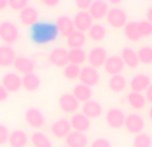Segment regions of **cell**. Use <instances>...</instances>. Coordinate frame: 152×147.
<instances>
[{"label":"cell","instance_id":"obj_12","mask_svg":"<svg viewBox=\"0 0 152 147\" xmlns=\"http://www.w3.org/2000/svg\"><path fill=\"white\" fill-rule=\"evenodd\" d=\"M51 132L55 138L58 139H66L69 134L72 132V126L69 119L67 118H60L58 121H55L51 126Z\"/></svg>","mask_w":152,"mask_h":147},{"label":"cell","instance_id":"obj_4","mask_svg":"<svg viewBox=\"0 0 152 147\" xmlns=\"http://www.w3.org/2000/svg\"><path fill=\"white\" fill-rule=\"evenodd\" d=\"M126 112H124L121 108L118 107H111L105 111L104 115V121L107 123V126L110 129L113 130H119L121 127H124V123H126Z\"/></svg>","mask_w":152,"mask_h":147},{"label":"cell","instance_id":"obj_30","mask_svg":"<svg viewBox=\"0 0 152 147\" xmlns=\"http://www.w3.org/2000/svg\"><path fill=\"white\" fill-rule=\"evenodd\" d=\"M66 146L67 147H87L88 146V138L83 132L72 131L66 138Z\"/></svg>","mask_w":152,"mask_h":147},{"label":"cell","instance_id":"obj_40","mask_svg":"<svg viewBox=\"0 0 152 147\" xmlns=\"http://www.w3.org/2000/svg\"><path fill=\"white\" fill-rule=\"evenodd\" d=\"M10 130L5 124H0V146L8 143V139H10Z\"/></svg>","mask_w":152,"mask_h":147},{"label":"cell","instance_id":"obj_31","mask_svg":"<svg viewBox=\"0 0 152 147\" xmlns=\"http://www.w3.org/2000/svg\"><path fill=\"white\" fill-rule=\"evenodd\" d=\"M88 37L95 43H100L105 39L107 36V28L100 23H94V26L89 28V31L87 32Z\"/></svg>","mask_w":152,"mask_h":147},{"label":"cell","instance_id":"obj_35","mask_svg":"<svg viewBox=\"0 0 152 147\" xmlns=\"http://www.w3.org/2000/svg\"><path fill=\"white\" fill-rule=\"evenodd\" d=\"M137 56H139V62L142 64H145V66L152 64V46H142V47H139Z\"/></svg>","mask_w":152,"mask_h":147},{"label":"cell","instance_id":"obj_16","mask_svg":"<svg viewBox=\"0 0 152 147\" xmlns=\"http://www.w3.org/2000/svg\"><path fill=\"white\" fill-rule=\"evenodd\" d=\"M110 8V3L105 1V0H95V1H92L88 12L94 20H102V19L107 18Z\"/></svg>","mask_w":152,"mask_h":147},{"label":"cell","instance_id":"obj_22","mask_svg":"<svg viewBox=\"0 0 152 147\" xmlns=\"http://www.w3.org/2000/svg\"><path fill=\"white\" fill-rule=\"evenodd\" d=\"M19 20H20V23L24 24V26L32 27L39 20V12H37V10L35 7L28 5V7H26L21 12H19Z\"/></svg>","mask_w":152,"mask_h":147},{"label":"cell","instance_id":"obj_37","mask_svg":"<svg viewBox=\"0 0 152 147\" xmlns=\"http://www.w3.org/2000/svg\"><path fill=\"white\" fill-rule=\"evenodd\" d=\"M80 70L81 67H77V66H74V64H68L63 68V76L67 79V80H76L79 79L80 76Z\"/></svg>","mask_w":152,"mask_h":147},{"label":"cell","instance_id":"obj_6","mask_svg":"<svg viewBox=\"0 0 152 147\" xmlns=\"http://www.w3.org/2000/svg\"><path fill=\"white\" fill-rule=\"evenodd\" d=\"M127 132L135 135L144 132V127H145V121L140 114L137 112H131L126 116V123H124Z\"/></svg>","mask_w":152,"mask_h":147},{"label":"cell","instance_id":"obj_3","mask_svg":"<svg viewBox=\"0 0 152 147\" xmlns=\"http://www.w3.org/2000/svg\"><path fill=\"white\" fill-rule=\"evenodd\" d=\"M107 20L108 26H111L115 29H123L124 26L128 23V16H127V12L123 10L121 7H111L110 11L107 13Z\"/></svg>","mask_w":152,"mask_h":147},{"label":"cell","instance_id":"obj_44","mask_svg":"<svg viewBox=\"0 0 152 147\" xmlns=\"http://www.w3.org/2000/svg\"><path fill=\"white\" fill-rule=\"evenodd\" d=\"M144 96H145V99H147V103H150V104L152 106V83H151V86L145 90Z\"/></svg>","mask_w":152,"mask_h":147},{"label":"cell","instance_id":"obj_43","mask_svg":"<svg viewBox=\"0 0 152 147\" xmlns=\"http://www.w3.org/2000/svg\"><path fill=\"white\" fill-rule=\"evenodd\" d=\"M8 95H10V92L7 91V90L4 88V87L0 84V102H4V100L8 99Z\"/></svg>","mask_w":152,"mask_h":147},{"label":"cell","instance_id":"obj_32","mask_svg":"<svg viewBox=\"0 0 152 147\" xmlns=\"http://www.w3.org/2000/svg\"><path fill=\"white\" fill-rule=\"evenodd\" d=\"M67 46L69 47V50H75V48H83L87 43V35L83 34L80 31H75L71 36H68L66 39Z\"/></svg>","mask_w":152,"mask_h":147},{"label":"cell","instance_id":"obj_1","mask_svg":"<svg viewBox=\"0 0 152 147\" xmlns=\"http://www.w3.org/2000/svg\"><path fill=\"white\" fill-rule=\"evenodd\" d=\"M59 35L56 23H51L48 20L37 21L32 27H29V39L35 43V44H47L51 40H53Z\"/></svg>","mask_w":152,"mask_h":147},{"label":"cell","instance_id":"obj_48","mask_svg":"<svg viewBox=\"0 0 152 147\" xmlns=\"http://www.w3.org/2000/svg\"><path fill=\"white\" fill-rule=\"evenodd\" d=\"M147 118L152 122V106H150V107L147 108Z\"/></svg>","mask_w":152,"mask_h":147},{"label":"cell","instance_id":"obj_14","mask_svg":"<svg viewBox=\"0 0 152 147\" xmlns=\"http://www.w3.org/2000/svg\"><path fill=\"white\" fill-rule=\"evenodd\" d=\"M56 27H58L59 35H61L63 37H68L76 31L75 24H74V19L69 18L68 15H60L56 19Z\"/></svg>","mask_w":152,"mask_h":147},{"label":"cell","instance_id":"obj_24","mask_svg":"<svg viewBox=\"0 0 152 147\" xmlns=\"http://www.w3.org/2000/svg\"><path fill=\"white\" fill-rule=\"evenodd\" d=\"M16 59V52L11 46L1 44L0 46V67L1 68H8L13 66V62Z\"/></svg>","mask_w":152,"mask_h":147},{"label":"cell","instance_id":"obj_9","mask_svg":"<svg viewBox=\"0 0 152 147\" xmlns=\"http://www.w3.org/2000/svg\"><path fill=\"white\" fill-rule=\"evenodd\" d=\"M152 80H151V76L145 72H140L134 75L131 79L128 80V87H129V91H135V92H142L144 94L145 90L151 86Z\"/></svg>","mask_w":152,"mask_h":147},{"label":"cell","instance_id":"obj_5","mask_svg":"<svg viewBox=\"0 0 152 147\" xmlns=\"http://www.w3.org/2000/svg\"><path fill=\"white\" fill-rule=\"evenodd\" d=\"M107 59H108V52L102 46H95L87 52V62H88L89 66L95 67V68L104 67Z\"/></svg>","mask_w":152,"mask_h":147},{"label":"cell","instance_id":"obj_41","mask_svg":"<svg viewBox=\"0 0 152 147\" xmlns=\"http://www.w3.org/2000/svg\"><path fill=\"white\" fill-rule=\"evenodd\" d=\"M91 4H92V0H76L75 1V7L79 11H81V12H88Z\"/></svg>","mask_w":152,"mask_h":147},{"label":"cell","instance_id":"obj_42","mask_svg":"<svg viewBox=\"0 0 152 147\" xmlns=\"http://www.w3.org/2000/svg\"><path fill=\"white\" fill-rule=\"evenodd\" d=\"M89 147H112L111 146V142L105 138H96L91 142Z\"/></svg>","mask_w":152,"mask_h":147},{"label":"cell","instance_id":"obj_38","mask_svg":"<svg viewBox=\"0 0 152 147\" xmlns=\"http://www.w3.org/2000/svg\"><path fill=\"white\" fill-rule=\"evenodd\" d=\"M139 32L142 35V37H150L152 36V23L144 20L139 21Z\"/></svg>","mask_w":152,"mask_h":147},{"label":"cell","instance_id":"obj_21","mask_svg":"<svg viewBox=\"0 0 152 147\" xmlns=\"http://www.w3.org/2000/svg\"><path fill=\"white\" fill-rule=\"evenodd\" d=\"M126 102L129 107L136 111H140L147 107V99H145L144 94H142V92H135V91L127 92Z\"/></svg>","mask_w":152,"mask_h":147},{"label":"cell","instance_id":"obj_18","mask_svg":"<svg viewBox=\"0 0 152 147\" xmlns=\"http://www.w3.org/2000/svg\"><path fill=\"white\" fill-rule=\"evenodd\" d=\"M120 58L123 60L124 66L128 67V68H136L140 64L139 62V56H137V50L126 46L120 50Z\"/></svg>","mask_w":152,"mask_h":147},{"label":"cell","instance_id":"obj_47","mask_svg":"<svg viewBox=\"0 0 152 147\" xmlns=\"http://www.w3.org/2000/svg\"><path fill=\"white\" fill-rule=\"evenodd\" d=\"M7 7H8V1H7V0H0V11L5 10Z\"/></svg>","mask_w":152,"mask_h":147},{"label":"cell","instance_id":"obj_17","mask_svg":"<svg viewBox=\"0 0 152 147\" xmlns=\"http://www.w3.org/2000/svg\"><path fill=\"white\" fill-rule=\"evenodd\" d=\"M124 67L126 66H124L120 55H111V56H108L103 68H104V71L110 76H115V75H121Z\"/></svg>","mask_w":152,"mask_h":147},{"label":"cell","instance_id":"obj_15","mask_svg":"<svg viewBox=\"0 0 152 147\" xmlns=\"http://www.w3.org/2000/svg\"><path fill=\"white\" fill-rule=\"evenodd\" d=\"M72 19H74V24H75L76 31H80V32H83V34L88 32L89 28L94 26V19H92V16L89 15V12L77 11Z\"/></svg>","mask_w":152,"mask_h":147},{"label":"cell","instance_id":"obj_2","mask_svg":"<svg viewBox=\"0 0 152 147\" xmlns=\"http://www.w3.org/2000/svg\"><path fill=\"white\" fill-rule=\"evenodd\" d=\"M20 37L19 34V28L13 21L10 20H3L0 23V40L4 43L5 46H12Z\"/></svg>","mask_w":152,"mask_h":147},{"label":"cell","instance_id":"obj_46","mask_svg":"<svg viewBox=\"0 0 152 147\" xmlns=\"http://www.w3.org/2000/svg\"><path fill=\"white\" fill-rule=\"evenodd\" d=\"M145 20L152 23V4L147 8V11H145Z\"/></svg>","mask_w":152,"mask_h":147},{"label":"cell","instance_id":"obj_10","mask_svg":"<svg viewBox=\"0 0 152 147\" xmlns=\"http://www.w3.org/2000/svg\"><path fill=\"white\" fill-rule=\"evenodd\" d=\"M79 80L81 84L88 87H95L99 84L100 82V74L97 71V68L91 66H84L80 70V76H79Z\"/></svg>","mask_w":152,"mask_h":147},{"label":"cell","instance_id":"obj_34","mask_svg":"<svg viewBox=\"0 0 152 147\" xmlns=\"http://www.w3.org/2000/svg\"><path fill=\"white\" fill-rule=\"evenodd\" d=\"M31 143L34 147H52V140L42 131H35L31 135Z\"/></svg>","mask_w":152,"mask_h":147},{"label":"cell","instance_id":"obj_27","mask_svg":"<svg viewBox=\"0 0 152 147\" xmlns=\"http://www.w3.org/2000/svg\"><path fill=\"white\" fill-rule=\"evenodd\" d=\"M107 86L115 94L123 92L124 90L128 87V80L124 75H115V76H110L107 80Z\"/></svg>","mask_w":152,"mask_h":147},{"label":"cell","instance_id":"obj_28","mask_svg":"<svg viewBox=\"0 0 152 147\" xmlns=\"http://www.w3.org/2000/svg\"><path fill=\"white\" fill-rule=\"evenodd\" d=\"M121 31H123L124 37L128 42H139L142 39V35L139 32V21H135V20L128 21Z\"/></svg>","mask_w":152,"mask_h":147},{"label":"cell","instance_id":"obj_45","mask_svg":"<svg viewBox=\"0 0 152 147\" xmlns=\"http://www.w3.org/2000/svg\"><path fill=\"white\" fill-rule=\"evenodd\" d=\"M42 4L45 5V7H56V5L59 4V0H42Z\"/></svg>","mask_w":152,"mask_h":147},{"label":"cell","instance_id":"obj_26","mask_svg":"<svg viewBox=\"0 0 152 147\" xmlns=\"http://www.w3.org/2000/svg\"><path fill=\"white\" fill-rule=\"evenodd\" d=\"M72 95L77 99L79 103H87L89 100H92V88L88 86H84L81 83H77L72 87Z\"/></svg>","mask_w":152,"mask_h":147},{"label":"cell","instance_id":"obj_29","mask_svg":"<svg viewBox=\"0 0 152 147\" xmlns=\"http://www.w3.org/2000/svg\"><path fill=\"white\" fill-rule=\"evenodd\" d=\"M28 134L23 130H13L10 134V139H8V143H10L11 147H26L28 145Z\"/></svg>","mask_w":152,"mask_h":147},{"label":"cell","instance_id":"obj_33","mask_svg":"<svg viewBox=\"0 0 152 147\" xmlns=\"http://www.w3.org/2000/svg\"><path fill=\"white\" fill-rule=\"evenodd\" d=\"M87 62V52L84 48H75V50H68V63L74 66L80 67Z\"/></svg>","mask_w":152,"mask_h":147},{"label":"cell","instance_id":"obj_23","mask_svg":"<svg viewBox=\"0 0 152 147\" xmlns=\"http://www.w3.org/2000/svg\"><path fill=\"white\" fill-rule=\"evenodd\" d=\"M81 112H83L88 119L100 118L103 114V106L100 102L92 99V100H89V102L84 103L83 107H81Z\"/></svg>","mask_w":152,"mask_h":147},{"label":"cell","instance_id":"obj_20","mask_svg":"<svg viewBox=\"0 0 152 147\" xmlns=\"http://www.w3.org/2000/svg\"><path fill=\"white\" fill-rule=\"evenodd\" d=\"M35 67H36L35 62L27 56H16L15 62H13V68H15L16 74H21V75L34 72Z\"/></svg>","mask_w":152,"mask_h":147},{"label":"cell","instance_id":"obj_25","mask_svg":"<svg viewBox=\"0 0 152 147\" xmlns=\"http://www.w3.org/2000/svg\"><path fill=\"white\" fill-rule=\"evenodd\" d=\"M40 84H42V79L35 72L27 74V75L21 76V88H24L28 92H34L36 90H39Z\"/></svg>","mask_w":152,"mask_h":147},{"label":"cell","instance_id":"obj_36","mask_svg":"<svg viewBox=\"0 0 152 147\" xmlns=\"http://www.w3.org/2000/svg\"><path fill=\"white\" fill-rule=\"evenodd\" d=\"M132 147H152V138L147 132H140L132 139Z\"/></svg>","mask_w":152,"mask_h":147},{"label":"cell","instance_id":"obj_49","mask_svg":"<svg viewBox=\"0 0 152 147\" xmlns=\"http://www.w3.org/2000/svg\"><path fill=\"white\" fill-rule=\"evenodd\" d=\"M63 147H67V146H63Z\"/></svg>","mask_w":152,"mask_h":147},{"label":"cell","instance_id":"obj_39","mask_svg":"<svg viewBox=\"0 0 152 147\" xmlns=\"http://www.w3.org/2000/svg\"><path fill=\"white\" fill-rule=\"evenodd\" d=\"M28 1L27 0H10L8 1V7L12 11H16V12H21L26 7H28Z\"/></svg>","mask_w":152,"mask_h":147},{"label":"cell","instance_id":"obj_8","mask_svg":"<svg viewBox=\"0 0 152 147\" xmlns=\"http://www.w3.org/2000/svg\"><path fill=\"white\" fill-rule=\"evenodd\" d=\"M58 104L60 111H63L64 114H68V115H74L77 112V110L80 108V103L77 102V99L72 95V92H66V94H61L59 96Z\"/></svg>","mask_w":152,"mask_h":147},{"label":"cell","instance_id":"obj_19","mask_svg":"<svg viewBox=\"0 0 152 147\" xmlns=\"http://www.w3.org/2000/svg\"><path fill=\"white\" fill-rule=\"evenodd\" d=\"M69 122H71V126H72V131L86 134L91 129V119L87 118L83 112H76L74 115H71Z\"/></svg>","mask_w":152,"mask_h":147},{"label":"cell","instance_id":"obj_13","mask_svg":"<svg viewBox=\"0 0 152 147\" xmlns=\"http://www.w3.org/2000/svg\"><path fill=\"white\" fill-rule=\"evenodd\" d=\"M1 84L10 94L18 92L21 88V78L16 72H5L1 76Z\"/></svg>","mask_w":152,"mask_h":147},{"label":"cell","instance_id":"obj_7","mask_svg":"<svg viewBox=\"0 0 152 147\" xmlns=\"http://www.w3.org/2000/svg\"><path fill=\"white\" fill-rule=\"evenodd\" d=\"M24 119H26V123L28 124L31 129L39 130L43 129L45 124V116L43 114L42 110L36 107H29L26 110V114H24Z\"/></svg>","mask_w":152,"mask_h":147},{"label":"cell","instance_id":"obj_11","mask_svg":"<svg viewBox=\"0 0 152 147\" xmlns=\"http://www.w3.org/2000/svg\"><path fill=\"white\" fill-rule=\"evenodd\" d=\"M48 62L52 66L59 67V68H64L68 66V50L64 47H55L50 51L48 54Z\"/></svg>","mask_w":152,"mask_h":147}]
</instances>
